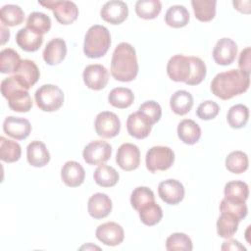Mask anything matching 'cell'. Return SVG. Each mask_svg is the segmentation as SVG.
Here are the masks:
<instances>
[{
    "label": "cell",
    "instance_id": "cell-17",
    "mask_svg": "<svg viewBox=\"0 0 251 251\" xmlns=\"http://www.w3.org/2000/svg\"><path fill=\"white\" fill-rule=\"evenodd\" d=\"M152 126L149 119L140 111L130 114L126 120L127 132L137 139L146 138L151 132Z\"/></svg>",
    "mask_w": 251,
    "mask_h": 251
},
{
    "label": "cell",
    "instance_id": "cell-30",
    "mask_svg": "<svg viewBox=\"0 0 251 251\" xmlns=\"http://www.w3.org/2000/svg\"><path fill=\"white\" fill-rule=\"evenodd\" d=\"M216 0H192L195 18L200 22H210L216 16Z\"/></svg>",
    "mask_w": 251,
    "mask_h": 251
},
{
    "label": "cell",
    "instance_id": "cell-39",
    "mask_svg": "<svg viewBox=\"0 0 251 251\" xmlns=\"http://www.w3.org/2000/svg\"><path fill=\"white\" fill-rule=\"evenodd\" d=\"M26 27L43 35L51 28V20L49 16L41 12H32L26 20Z\"/></svg>",
    "mask_w": 251,
    "mask_h": 251
},
{
    "label": "cell",
    "instance_id": "cell-6",
    "mask_svg": "<svg viewBox=\"0 0 251 251\" xmlns=\"http://www.w3.org/2000/svg\"><path fill=\"white\" fill-rule=\"evenodd\" d=\"M37 107L44 112L59 110L64 103L63 90L54 84L41 85L34 94Z\"/></svg>",
    "mask_w": 251,
    "mask_h": 251
},
{
    "label": "cell",
    "instance_id": "cell-18",
    "mask_svg": "<svg viewBox=\"0 0 251 251\" xmlns=\"http://www.w3.org/2000/svg\"><path fill=\"white\" fill-rule=\"evenodd\" d=\"M3 130L8 136L17 140H24L29 135L31 126L29 121L25 118L9 116L4 120Z\"/></svg>",
    "mask_w": 251,
    "mask_h": 251
},
{
    "label": "cell",
    "instance_id": "cell-26",
    "mask_svg": "<svg viewBox=\"0 0 251 251\" xmlns=\"http://www.w3.org/2000/svg\"><path fill=\"white\" fill-rule=\"evenodd\" d=\"M170 106L175 114L183 116L191 110L193 106V97L186 90H177L172 95Z\"/></svg>",
    "mask_w": 251,
    "mask_h": 251
},
{
    "label": "cell",
    "instance_id": "cell-14",
    "mask_svg": "<svg viewBox=\"0 0 251 251\" xmlns=\"http://www.w3.org/2000/svg\"><path fill=\"white\" fill-rule=\"evenodd\" d=\"M184 193L185 190L182 183L174 178L164 180L160 182L158 186V194L160 198L170 205H176L182 201Z\"/></svg>",
    "mask_w": 251,
    "mask_h": 251
},
{
    "label": "cell",
    "instance_id": "cell-38",
    "mask_svg": "<svg viewBox=\"0 0 251 251\" xmlns=\"http://www.w3.org/2000/svg\"><path fill=\"white\" fill-rule=\"evenodd\" d=\"M140 221L149 226H155L163 218L162 208L154 201L146 204L138 210Z\"/></svg>",
    "mask_w": 251,
    "mask_h": 251
},
{
    "label": "cell",
    "instance_id": "cell-47",
    "mask_svg": "<svg viewBox=\"0 0 251 251\" xmlns=\"http://www.w3.org/2000/svg\"><path fill=\"white\" fill-rule=\"evenodd\" d=\"M222 250H246V248L235 239H229L224 242L222 245Z\"/></svg>",
    "mask_w": 251,
    "mask_h": 251
},
{
    "label": "cell",
    "instance_id": "cell-32",
    "mask_svg": "<svg viewBox=\"0 0 251 251\" xmlns=\"http://www.w3.org/2000/svg\"><path fill=\"white\" fill-rule=\"evenodd\" d=\"M0 20L3 25L16 26L24 22L25 13L20 6L8 4L1 8Z\"/></svg>",
    "mask_w": 251,
    "mask_h": 251
},
{
    "label": "cell",
    "instance_id": "cell-19",
    "mask_svg": "<svg viewBox=\"0 0 251 251\" xmlns=\"http://www.w3.org/2000/svg\"><path fill=\"white\" fill-rule=\"evenodd\" d=\"M61 177L67 186L77 187L83 183L85 172L79 163L75 161H68L61 169Z\"/></svg>",
    "mask_w": 251,
    "mask_h": 251
},
{
    "label": "cell",
    "instance_id": "cell-12",
    "mask_svg": "<svg viewBox=\"0 0 251 251\" xmlns=\"http://www.w3.org/2000/svg\"><path fill=\"white\" fill-rule=\"evenodd\" d=\"M237 55L236 43L227 37H223L216 43L212 56L214 61L221 66H228L233 63Z\"/></svg>",
    "mask_w": 251,
    "mask_h": 251
},
{
    "label": "cell",
    "instance_id": "cell-10",
    "mask_svg": "<svg viewBox=\"0 0 251 251\" xmlns=\"http://www.w3.org/2000/svg\"><path fill=\"white\" fill-rule=\"evenodd\" d=\"M112 155L111 145L103 140H94L88 143L82 152L83 160L88 165H102Z\"/></svg>",
    "mask_w": 251,
    "mask_h": 251
},
{
    "label": "cell",
    "instance_id": "cell-48",
    "mask_svg": "<svg viewBox=\"0 0 251 251\" xmlns=\"http://www.w3.org/2000/svg\"><path fill=\"white\" fill-rule=\"evenodd\" d=\"M232 4L234 8L239 12L245 14L250 13V7H245V5H250V1H233Z\"/></svg>",
    "mask_w": 251,
    "mask_h": 251
},
{
    "label": "cell",
    "instance_id": "cell-21",
    "mask_svg": "<svg viewBox=\"0 0 251 251\" xmlns=\"http://www.w3.org/2000/svg\"><path fill=\"white\" fill-rule=\"evenodd\" d=\"M43 60L47 65L55 66L63 62L67 55V45L62 38H53L43 50Z\"/></svg>",
    "mask_w": 251,
    "mask_h": 251
},
{
    "label": "cell",
    "instance_id": "cell-23",
    "mask_svg": "<svg viewBox=\"0 0 251 251\" xmlns=\"http://www.w3.org/2000/svg\"><path fill=\"white\" fill-rule=\"evenodd\" d=\"M26 158L31 166L41 168L49 163L50 153L43 142L34 140L27 145Z\"/></svg>",
    "mask_w": 251,
    "mask_h": 251
},
{
    "label": "cell",
    "instance_id": "cell-34",
    "mask_svg": "<svg viewBox=\"0 0 251 251\" xmlns=\"http://www.w3.org/2000/svg\"><path fill=\"white\" fill-rule=\"evenodd\" d=\"M22 155V148L16 141L0 137V159L6 163L17 162Z\"/></svg>",
    "mask_w": 251,
    "mask_h": 251
},
{
    "label": "cell",
    "instance_id": "cell-44",
    "mask_svg": "<svg viewBox=\"0 0 251 251\" xmlns=\"http://www.w3.org/2000/svg\"><path fill=\"white\" fill-rule=\"evenodd\" d=\"M220 112V106L212 100H207L202 102L197 110H196V115L199 119L201 120H213L214 118H216L218 116Z\"/></svg>",
    "mask_w": 251,
    "mask_h": 251
},
{
    "label": "cell",
    "instance_id": "cell-4",
    "mask_svg": "<svg viewBox=\"0 0 251 251\" xmlns=\"http://www.w3.org/2000/svg\"><path fill=\"white\" fill-rule=\"evenodd\" d=\"M1 93L7 99L11 110L19 113H26L32 107V100L25 85L14 75L1 82Z\"/></svg>",
    "mask_w": 251,
    "mask_h": 251
},
{
    "label": "cell",
    "instance_id": "cell-8",
    "mask_svg": "<svg viewBox=\"0 0 251 251\" xmlns=\"http://www.w3.org/2000/svg\"><path fill=\"white\" fill-rule=\"evenodd\" d=\"M38 3L45 8L51 10L58 23L61 25L73 24L78 16V8L72 1H38Z\"/></svg>",
    "mask_w": 251,
    "mask_h": 251
},
{
    "label": "cell",
    "instance_id": "cell-37",
    "mask_svg": "<svg viewBox=\"0 0 251 251\" xmlns=\"http://www.w3.org/2000/svg\"><path fill=\"white\" fill-rule=\"evenodd\" d=\"M161 10L162 4L159 0H138L135 3V13L141 19H155Z\"/></svg>",
    "mask_w": 251,
    "mask_h": 251
},
{
    "label": "cell",
    "instance_id": "cell-20",
    "mask_svg": "<svg viewBox=\"0 0 251 251\" xmlns=\"http://www.w3.org/2000/svg\"><path fill=\"white\" fill-rule=\"evenodd\" d=\"M112 200L105 193H95L93 194L87 204L88 214L94 219L106 218L112 211Z\"/></svg>",
    "mask_w": 251,
    "mask_h": 251
},
{
    "label": "cell",
    "instance_id": "cell-16",
    "mask_svg": "<svg viewBox=\"0 0 251 251\" xmlns=\"http://www.w3.org/2000/svg\"><path fill=\"white\" fill-rule=\"evenodd\" d=\"M100 15L105 22L112 25H120L127 18L128 8L124 1L112 0L102 6Z\"/></svg>",
    "mask_w": 251,
    "mask_h": 251
},
{
    "label": "cell",
    "instance_id": "cell-49",
    "mask_svg": "<svg viewBox=\"0 0 251 251\" xmlns=\"http://www.w3.org/2000/svg\"><path fill=\"white\" fill-rule=\"evenodd\" d=\"M1 38H2V41H1L2 45L5 44V42L10 38V30L5 28L3 25H1Z\"/></svg>",
    "mask_w": 251,
    "mask_h": 251
},
{
    "label": "cell",
    "instance_id": "cell-15",
    "mask_svg": "<svg viewBox=\"0 0 251 251\" xmlns=\"http://www.w3.org/2000/svg\"><path fill=\"white\" fill-rule=\"evenodd\" d=\"M95 234L98 240L108 246L119 245L125 238L123 227L115 222H107L98 226Z\"/></svg>",
    "mask_w": 251,
    "mask_h": 251
},
{
    "label": "cell",
    "instance_id": "cell-22",
    "mask_svg": "<svg viewBox=\"0 0 251 251\" xmlns=\"http://www.w3.org/2000/svg\"><path fill=\"white\" fill-rule=\"evenodd\" d=\"M18 46L25 52L37 51L43 43V35L29 29L28 27L21 28L16 34Z\"/></svg>",
    "mask_w": 251,
    "mask_h": 251
},
{
    "label": "cell",
    "instance_id": "cell-41",
    "mask_svg": "<svg viewBox=\"0 0 251 251\" xmlns=\"http://www.w3.org/2000/svg\"><path fill=\"white\" fill-rule=\"evenodd\" d=\"M225 197L240 201H246L249 196L248 184L241 180L228 181L224 189Z\"/></svg>",
    "mask_w": 251,
    "mask_h": 251
},
{
    "label": "cell",
    "instance_id": "cell-33",
    "mask_svg": "<svg viewBox=\"0 0 251 251\" xmlns=\"http://www.w3.org/2000/svg\"><path fill=\"white\" fill-rule=\"evenodd\" d=\"M21 63V57L14 49L6 48L0 52V72L2 74H15Z\"/></svg>",
    "mask_w": 251,
    "mask_h": 251
},
{
    "label": "cell",
    "instance_id": "cell-13",
    "mask_svg": "<svg viewBox=\"0 0 251 251\" xmlns=\"http://www.w3.org/2000/svg\"><path fill=\"white\" fill-rule=\"evenodd\" d=\"M85 85L92 90L103 89L109 80L108 70L100 64L88 65L82 74Z\"/></svg>",
    "mask_w": 251,
    "mask_h": 251
},
{
    "label": "cell",
    "instance_id": "cell-40",
    "mask_svg": "<svg viewBox=\"0 0 251 251\" xmlns=\"http://www.w3.org/2000/svg\"><path fill=\"white\" fill-rule=\"evenodd\" d=\"M220 211H221V213H229V214L233 215L240 222L247 216L248 208L244 201L229 199V198L225 197L221 201Z\"/></svg>",
    "mask_w": 251,
    "mask_h": 251
},
{
    "label": "cell",
    "instance_id": "cell-35",
    "mask_svg": "<svg viewBox=\"0 0 251 251\" xmlns=\"http://www.w3.org/2000/svg\"><path fill=\"white\" fill-rule=\"evenodd\" d=\"M249 118V110L243 104H236L229 108L226 120L230 127L241 128L246 126Z\"/></svg>",
    "mask_w": 251,
    "mask_h": 251
},
{
    "label": "cell",
    "instance_id": "cell-27",
    "mask_svg": "<svg viewBox=\"0 0 251 251\" xmlns=\"http://www.w3.org/2000/svg\"><path fill=\"white\" fill-rule=\"evenodd\" d=\"M165 22L174 28L183 27L189 22V12L182 5L171 6L165 14Z\"/></svg>",
    "mask_w": 251,
    "mask_h": 251
},
{
    "label": "cell",
    "instance_id": "cell-28",
    "mask_svg": "<svg viewBox=\"0 0 251 251\" xmlns=\"http://www.w3.org/2000/svg\"><path fill=\"white\" fill-rule=\"evenodd\" d=\"M109 103L119 109L128 108L134 101L133 92L126 87H116L108 95Z\"/></svg>",
    "mask_w": 251,
    "mask_h": 251
},
{
    "label": "cell",
    "instance_id": "cell-1",
    "mask_svg": "<svg viewBox=\"0 0 251 251\" xmlns=\"http://www.w3.org/2000/svg\"><path fill=\"white\" fill-rule=\"evenodd\" d=\"M169 77L176 82H184L188 85H197L203 81L207 74L205 63L198 57L175 55L167 65Z\"/></svg>",
    "mask_w": 251,
    "mask_h": 251
},
{
    "label": "cell",
    "instance_id": "cell-24",
    "mask_svg": "<svg viewBox=\"0 0 251 251\" xmlns=\"http://www.w3.org/2000/svg\"><path fill=\"white\" fill-rule=\"evenodd\" d=\"M14 75L20 79L27 90L37 82L40 76L38 67L33 61L28 59L22 60L19 69Z\"/></svg>",
    "mask_w": 251,
    "mask_h": 251
},
{
    "label": "cell",
    "instance_id": "cell-11",
    "mask_svg": "<svg viewBox=\"0 0 251 251\" xmlns=\"http://www.w3.org/2000/svg\"><path fill=\"white\" fill-rule=\"evenodd\" d=\"M116 162L124 171L136 170L140 164L139 148L132 143L122 144L117 151Z\"/></svg>",
    "mask_w": 251,
    "mask_h": 251
},
{
    "label": "cell",
    "instance_id": "cell-45",
    "mask_svg": "<svg viewBox=\"0 0 251 251\" xmlns=\"http://www.w3.org/2000/svg\"><path fill=\"white\" fill-rule=\"evenodd\" d=\"M138 111L143 113L149 119L152 125L156 124L161 119V116H162L161 106L156 101H153V100L146 101L143 104H141L139 106Z\"/></svg>",
    "mask_w": 251,
    "mask_h": 251
},
{
    "label": "cell",
    "instance_id": "cell-5",
    "mask_svg": "<svg viewBox=\"0 0 251 251\" xmlns=\"http://www.w3.org/2000/svg\"><path fill=\"white\" fill-rule=\"evenodd\" d=\"M111 45V35L107 27L94 25L88 28L84 36L83 53L86 57L97 59L104 56Z\"/></svg>",
    "mask_w": 251,
    "mask_h": 251
},
{
    "label": "cell",
    "instance_id": "cell-29",
    "mask_svg": "<svg viewBox=\"0 0 251 251\" xmlns=\"http://www.w3.org/2000/svg\"><path fill=\"white\" fill-rule=\"evenodd\" d=\"M119 173L113 167L107 165H100L93 174L95 182L102 187H112L117 184L119 180Z\"/></svg>",
    "mask_w": 251,
    "mask_h": 251
},
{
    "label": "cell",
    "instance_id": "cell-3",
    "mask_svg": "<svg viewBox=\"0 0 251 251\" xmlns=\"http://www.w3.org/2000/svg\"><path fill=\"white\" fill-rule=\"evenodd\" d=\"M112 76L119 81L133 80L138 74V63L135 49L126 42L120 43L114 50L111 61Z\"/></svg>",
    "mask_w": 251,
    "mask_h": 251
},
{
    "label": "cell",
    "instance_id": "cell-43",
    "mask_svg": "<svg viewBox=\"0 0 251 251\" xmlns=\"http://www.w3.org/2000/svg\"><path fill=\"white\" fill-rule=\"evenodd\" d=\"M193 245L190 237L183 232H175L166 240V249L168 251H191Z\"/></svg>",
    "mask_w": 251,
    "mask_h": 251
},
{
    "label": "cell",
    "instance_id": "cell-36",
    "mask_svg": "<svg viewBox=\"0 0 251 251\" xmlns=\"http://www.w3.org/2000/svg\"><path fill=\"white\" fill-rule=\"evenodd\" d=\"M249 161L246 153L242 151H232L226 158V168L232 174H242L248 169Z\"/></svg>",
    "mask_w": 251,
    "mask_h": 251
},
{
    "label": "cell",
    "instance_id": "cell-9",
    "mask_svg": "<svg viewBox=\"0 0 251 251\" xmlns=\"http://www.w3.org/2000/svg\"><path fill=\"white\" fill-rule=\"evenodd\" d=\"M94 127L100 137L113 138L117 136L121 130V122L115 113L104 111L96 116Z\"/></svg>",
    "mask_w": 251,
    "mask_h": 251
},
{
    "label": "cell",
    "instance_id": "cell-31",
    "mask_svg": "<svg viewBox=\"0 0 251 251\" xmlns=\"http://www.w3.org/2000/svg\"><path fill=\"white\" fill-rule=\"evenodd\" d=\"M239 221L229 213H221L217 221V232L223 238H230L237 231Z\"/></svg>",
    "mask_w": 251,
    "mask_h": 251
},
{
    "label": "cell",
    "instance_id": "cell-2",
    "mask_svg": "<svg viewBox=\"0 0 251 251\" xmlns=\"http://www.w3.org/2000/svg\"><path fill=\"white\" fill-rule=\"evenodd\" d=\"M250 84V75L240 70H229L215 75L211 82L212 93L222 99L228 100L244 93Z\"/></svg>",
    "mask_w": 251,
    "mask_h": 251
},
{
    "label": "cell",
    "instance_id": "cell-25",
    "mask_svg": "<svg viewBox=\"0 0 251 251\" xmlns=\"http://www.w3.org/2000/svg\"><path fill=\"white\" fill-rule=\"evenodd\" d=\"M177 135L179 139L188 145L197 143L201 137V128L193 120H182L177 126Z\"/></svg>",
    "mask_w": 251,
    "mask_h": 251
},
{
    "label": "cell",
    "instance_id": "cell-42",
    "mask_svg": "<svg viewBox=\"0 0 251 251\" xmlns=\"http://www.w3.org/2000/svg\"><path fill=\"white\" fill-rule=\"evenodd\" d=\"M155 196L153 191L147 186H138L131 192L130 195V204L132 208L138 211L141 207L145 206L148 203L154 202Z\"/></svg>",
    "mask_w": 251,
    "mask_h": 251
},
{
    "label": "cell",
    "instance_id": "cell-46",
    "mask_svg": "<svg viewBox=\"0 0 251 251\" xmlns=\"http://www.w3.org/2000/svg\"><path fill=\"white\" fill-rule=\"evenodd\" d=\"M250 55H251V48L246 47L240 52L238 66L241 72L250 75Z\"/></svg>",
    "mask_w": 251,
    "mask_h": 251
},
{
    "label": "cell",
    "instance_id": "cell-7",
    "mask_svg": "<svg viewBox=\"0 0 251 251\" xmlns=\"http://www.w3.org/2000/svg\"><path fill=\"white\" fill-rule=\"evenodd\" d=\"M174 162L175 153L168 146H153L146 153V168L151 173L166 171L172 167Z\"/></svg>",
    "mask_w": 251,
    "mask_h": 251
}]
</instances>
